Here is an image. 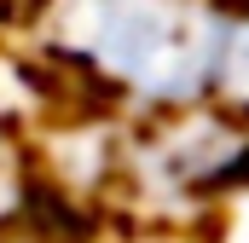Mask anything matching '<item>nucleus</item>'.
<instances>
[{"label": "nucleus", "instance_id": "f257e3e1", "mask_svg": "<svg viewBox=\"0 0 249 243\" xmlns=\"http://www.w3.org/2000/svg\"><path fill=\"white\" fill-rule=\"evenodd\" d=\"M58 41L145 104H191L214 87L220 17L191 0H58Z\"/></svg>", "mask_w": 249, "mask_h": 243}]
</instances>
